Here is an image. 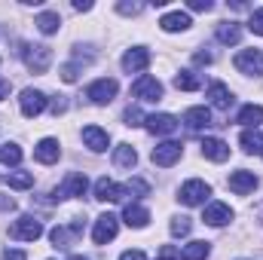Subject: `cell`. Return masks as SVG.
Listing matches in <instances>:
<instances>
[{
  "label": "cell",
  "mask_w": 263,
  "mask_h": 260,
  "mask_svg": "<svg viewBox=\"0 0 263 260\" xmlns=\"http://www.w3.org/2000/svg\"><path fill=\"white\" fill-rule=\"evenodd\" d=\"M117 233H120V220H117V214H101L98 220H95V230H92V242L95 245H107L110 239H117Z\"/></svg>",
  "instance_id": "obj_7"
},
{
  "label": "cell",
  "mask_w": 263,
  "mask_h": 260,
  "mask_svg": "<svg viewBox=\"0 0 263 260\" xmlns=\"http://www.w3.org/2000/svg\"><path fill=\"white\" fill-rule=\"evenodd\" d=\"M80 233H83V224L73 220L70 227H52V230H49V239H52L55 248H70V242H73Z\"/></svg>",
  "instance_id": "obj_16"
},
{
  "label": "cell",
  "mask_w": 263,
  "mask_h": 260,
  "mask_svg": "<svg viewBox=\"0 0 263 260\" xmlns=\"http://www.w3.org/2000/svg\"><path fill=\"white\" fill-rule=\"evenodd\" d=\"M202 156L211 159V162H227L230 159V144L220 141V138H202Z\"/></svg>",
  "instance_id": "obj_12"
},
{
  "label": "cell",
  "mask_w": 263,
  "mask_h": 260,
  "mask_svg": "<svg viewBox=\"0 0 263 260\" xmlns=\"http://www.w3.org/2000/svg\"><path fill=\"white\" fill-rule=\"evenodd\" d=\"M83 141H86V147H89L92 153H104L107 144H110V135L101 129V126H86V129H83Z\"/></svg>",
  "instance_id": "obj_18"
},
{
  "label": "cell",
  "mask_w": 263,
  "mask_h": 260,
  "mask_svg": "<svg viewBox=\"0 0 263 260\" xmlns=\"http://www.w3.org/2000/svg\"><path fill=\"white\" fill-rule=\"evenodd\" d=\"M211 254V245L208 242H190L181 248V260H205Z\"/></svg>",
  "instance_id": "obj_29"
},
{
  "label": "cell",
  "mask_w": 263,
  "mask_h": 260,
  "mask_svg": "<svg viewBox=\"0 0 263 260\" xmlns=\"http://www.w3.org/2000/svg\"><path fill=\"white\" fill-rule=\"evenodd\" d=\"M132 95H135L138 101H159V98H162V83H159L156 77L141 73V77L132 83Z\"/></svg>",
  "instance_id": "obj_5"
},
{
  "label": "cell",
  "mask_w": 263,
  "mask_h": 260,
  "mask_svg": "<svg viewBox=\"0 0 263 260\" xmlns=\"http://www.w3.org/2000/svg\"><path fill=\"white\" fill-rule=\"evenodd\" d=\"M187 6H190L193 12H211V9H214V3H211V0H190Z\"/></svg>",
  "instance_id": "obj_36"
},
{
  "label": "cell",
  "mask_w": 263,
  "mask_h": 260,
  "mask_svg": "<svg viewBox=\"0 0 263 260\" xmlns=\"http://www.w3.org/2000/svg\"><path fill=\"white\" fill-rule=\"evenodd\" d=\"M123 220L129 224L132 230H144L147 220H150V211H147L144 205H138V202H129V205L123 208Z\"/></svg>",
  "instance_id": "obj_21"
},
{
  "label": "cell",
  "mask_w": 263,
  "mask_h": 260,
  "mask_svg": "<svg viewBox=\"0 0 263 260\" xmlns=\"http://www.w3.org/2000/svg\"><path fill=\"white\" fill-rule=\"evenodd\" d=\"M34 156H37V162H43V165H52V162H59V156H62V147H59V141H55V138H43V141L34 147Z\"/></svg>",
  "instance_id": "obj_20"
},
{
  "label": "cell",
  "mask_w": 263,
  "mask_h": 260,
  "mask_svg": "<svg viewBox=\"0 0 263 260\" xmlns=\"http://www.w3.org/2000/svg\"><path fill=\"white\" fill-rule=\"evenodd\" d=\"M239 144H242L245 153H263V135L257 129H245L242 138H239Z\"/></svg>",
  "instance_id": "obj_27"
},
{
  "label": "cell",
  "mask_w": 263,
  "mask_h": 260,
  "mask_svg": "<svg viewBox=\"0 0 263 260\" xmlns=\"http://www.w3.org/2000/svg\"><path fill=\"white\" fill-rule=\"evenodd\" d=\"M211 196V187L205 184V181H187L184 187H181V193H178V199L184 202V205H205V199Z\"/></svg>",
  "instance_id": "obj_11"
},
{
  "label": "cell",
  "mask_w": 263,
  "mask_h": 260,
  "mask_svg": "<svg viewBox=\"0 0 263 260\" xmlns=\"http://www.w3.org/2000/svg\"><path fill=\"white\" fill-rule=\"evenodd\" d=\"M86 187H89L86 175H83V172H70L65 181H62V187L52 190V199L62 202V199H73V196H86Z\"/></svg>",
  "instance_id": "obj_4"
},
{
  "label": "cell",
  "mask_w": 263,
  "mask_h": 260,
  "mask_svg": "<svg viewBox=\"0 0 263 260\" xmlns=\"http://www.w3.org/2000/svg\"><path fill=\"white\" fill-rule=\"evenodd\" d=\"M144 126H147V132H153V135H175L178 132V120L172 114H150L144 120Z\"/></svg>",
  "instance_id": "obj_15"
},
{
  "label": "cell",
  "mask_w": 263,
  "mask_h": 260,
  "mask_svg": "<svg viewBox=\"0 0 263 260\" xmlns=\"http://www.w3.org/2000/svg\"><path fill=\"white\" fill-rule=\"evenodd\" d=\"M70 260H89V257H83V254H70Z\"/></svg>",
  "instance_id": "obj_44"
},
{
  "label": "cell",
  "mask_w": 263,
  "mask_h": 260,
  "mask_svg": "<svg viewBox=\"0 0 263 260\" xmlns=\"http://www.w3.org/2000/svg\"><path fill=\"white\" fill-rule=\"evenodd\" d=\"M217 40H220L223 46H236V43L242 40V28H239L236 22H223V25L217 28Z\"/></svg>",
  "instance_id": "obj_26"
},
{
  "label": "cell",
  "mask_w": 263,
  "mask_h": 260,
  "mask_svg": "<svg viewBox=\"0 0 263 260\" xmlns=\"http://www.w3.org/2000/svg\"><path fill=\"white\" fill-rule=\"evenodd\" d=\"M117 89H120L117 80H107V77H104V80H95V83L86 89V98H89L92 104H110V101L117 98Z\"/></svg>",
  "instance_id": "obj_9"
},
{
  "label": "cell",
  "mask_w": 263,
  "mask_h": 260,
  "mask_svg": "<svg viewBox=\"0 0 263 260\" xmlns=\"http://www.w3.org/2000/svg\"><path fill=\"white\" fill-rule=\"evenodd\" d=\"M147 65H150V52H147L144 46H135V49H129V52L123 55V70H126V73H144Z\"/></svg>",
  "instance_id": "obj_14"
},
{
  "label": "cell",
  "mask_w": 263,
  "mask_h": 260,
  "mask_svg": "<svg viewBox=\"0 0 263 260\" xmlns=\"http://www.w3.org/2000/svg\"><path fill=\"white\" fill-rule=\"evenodd\" d=\"M3 181H6L12 190H28V187H34V175H31V172H9Z\"/></svg>",
  "instance_id": "obj_31"
},
{
  "label": "cell",
  "mask_w": 263,
  "mask_h": 260,
  "mask_svg": "<svg viewBox=\"0 0 263 260\" xmlns=\"http://www.w3.org/2000/svg\"><path fill=\"white\" fill-rule=\"evenodd\" d=\"M0 181H3V178H0Z\"/></svg>",
  "instance_id": "obj_46"
},
{
  "label": "cell",
  "mask_w": 263,
  "mask_h": 260,
  "mask_svg": "<svg viewBox=\"0 0 263 260\" xmlns=\"http://www.w3.org/2000/svg\"><path fill=\"white\" fill-rule=\"evenodd\" d=\"M208 98H211V104H214L217 110H230V104H233V92H230L223 83H211V86H208Z\"/></svg>",
  "instance_id": "obj_23"
},
{
  "label": "cell",
  "mask_w": 263,
  "mask_h": 260,
  "mask_svg": "<svg viewBox=\"0 0 263 260\" xmlns=\"http://www.w3.org/2000/svg\"><path fill=\"white\" fill-rule=\"evenodd\" d=\"M0 162L3 165H18L22 162V147L18 144H0Z\"/></svg>",
  "instance_id": "obj_32"
},
{
  "label": "cell",
  "mask_w": 263,
  "mask_h": 260,
  "mask_svg": "<svg viewBox=\"0 0 263 260\" xmlns=\"http://www.w3.org/2000/svg\"><path fill=\"white\" fill-rule=\"evenodd\" d=\"M190 230H193L190 217H184V214H181V217H175V220H172V236H178V239H181V236H187Z\"/></svg>",
  "instance_id": "obj_33"
},
{
  "label": "cell",
  "mask_w": 263,
  "mask_h": 260,
  "mask_svg": "<svg viewBox=\"0 0 263 260\" xmlns=\"http://www.w3.org/2000/svg\"><path fill=\"white\" fill-rule=\"evenodd\" d=\"M190 25H193V18H190L187 12H181V9H178V12H165V15L159 18V28H162L165 34H178V31H187Z\"/></svg>",
  "instance_id": "obj_19"
},
{
  "label": "cell",
  "mask_w": 263,
  "mask_h": 260,
  "mask_svg": "<svg viewBox=\"0 0 263 260\" xmlns=\"http://www.w3.org/2000/svg\"><path fill=\"white\" fill-rule=\"evenodd\" d=\"M230 190L233 193H239V196H248V193H254V187H257V178H254V172H248V169H239V172H233L230 175Z\"/></svg>",
  "instance_id": "obj_13"
},
{
  "label": "cell",
  "mask_w": 263,
  "mask_h": 260,
  "mask_svg": "<svg viewBox=\"0 0 263 260\" xmlns=\"http://www.w3.org/2000/svg\"><path fill=\"white\" fill-rule=\"evenodd\" d=\"M117 9H120L123 15H138V12L144 9V3H117Z\"/></svg>",
  "instance_id": "obj_37"
},
{
  "label": "cell",
  "mask_w": 263,
  "mask_h": 260,
  "mask_svg": "<svg viewBox=\"0 0 263 260\" xmlns=\"http://www.w3.org/2000/svg\"><path fill=\"white\" fill-rule=\"evenodd\" d=\"M248 28H251L254 34H260V37H263V6L251 12V18H248Z\"/></svg>",
  "instance_id": "obj_35"
},
{
  "label": "cell",
  "mask_w": 263,
  "mask_h": 260,
  "mask_svg": "<svg viewBox=\"0 0 263 260\" xmlns=\"http://www.w3.org/2000/svg\"><path fill=\"white\" fill-rule=\"evenodd\" d=\"M239 123L248 126V129H257L263 123V107L260 104H245V107L239 110Z\"/></svg>",
  "instance_id": "obj_25"
},
{
  "label": "cell",
  "mask_w": 263,
  "mask_h": 260,
  "mask_svg": "<svg viewBox=\"0 0 263 260\" xmlns=\"http://www.w3.org/2000/svg\"><path fill=\"white\" fill-rule=\"evenodd\" d=\"M9 95V83L6 80H0V98H6Z\"/></svg>",
  "instance_id": "obj_43"
},
{
  "label": "cell",
  "mask_w": 263,
  "mask_h": 260,
  "mask_svg": "<svg viewBox=\"0 0 263 260\" xmlns=\"http://www.w3.org/2000/svg\"><path fill=\"white\" fill-rule=\"evenodd\" d=\"M181 153H184V147H181L178 141H162V144H156V147H153L150 159H153V165L168 169V165H175V162L181 159Z\"/></svg>",
  "instance_id": "obj_6"
},
{
  "label": "cell",
  "mask_w": 263,
  "mask_h": 260,
  "mask_svg": "<svg viewBox=\"0 0 263 260\" xmlns=\"http://www.w3.org/2000/svg\"><path fill=\"white\" fill-rule=\"evenodd\" d=\"M46 104H49V98H46L40 89H22V95H18V107H22V117H28V120L40 117V114L46 110Z\"/></svg>",
  "instance_id": "obj_2"
},
{
  "label": "cell",
  "mask_w": 263,
  "mask_h": 260,
  "mask_svg": "<svg viewBox=\"0 0 263 260\" xmlns=\"http://www.w3.org/2000/svg\"><path fill=\"white\" fill-rule=\"evenodd\" d=\"M129 196V187L126 184H117L110 178H98L95 181V199L98 202H123Z\"/></svg>",
  "instance_id": "obj_8"
},
{
  "label": "cell",
  "mask_w": 263,
  "mask_h": 260,
  "mask_svg": "<svg viewBox=\"0 0 263 260\" xmlns=\"http://www.w3.org/2000/svg\"><path fill=\"white\" fill-rule=\"evenodd\" d=\"M3 260H28V254L25 251H15V248H6L3 251Z\"/></svg>",
  "instance_id": "obj_38"
},
{
  "label": "cell",
  "mask_w": 263,
  "mask_h": 260,
  "mask_svg": "<svg viewBox=\"0 0 263 260\" xmlns=\"http://www.w3.org/2000/svg\"><path fill=\"white\" fill-rule=\"evenodd\" d=\"M22 62L28 65V70H34V73H46L49 70V62H52V49L49 46H34V43H22Z\"/></svg>",
  "instance_id": "obj_1"
},
{
  "label": "cell",
  "mask_w": 263,
  "mask_h": 260,
  "mask_svg": "<svg viewBox=\"0 0 263 260\" xmlns=\"http://www.w3.org/2000/svg\"><path fill=\"white\" fill-rule=\"evenodd\" d=\"M236 70L248 73V77H260L263 73V52L260 49H242L236 55Z\"/></svg>",
  "instance_id": "obj_10"
},
{
  "label": "cell",
  "mask_w": 263,
  "mask_h": 260,
  "mask_svg": "<svg viewBox=\"0 0 263 260\" xmlns=\"http://www.w3.org/2000/svg\"><path fill=\"white\" fill-rule=\"evenodd\" d=\"M12 208H15V202L9 196H0V211H12Z\"/></svg>",
  "instance_id": "obj_40"
},
{
  "label": "cell",
  "mask_w": 263,
  "mask_h": 260,
  "mask_svg": "<svg viewBox=\"0 0 263 260\" xmlns=\"http://www.w3.org/2000/svg\"><path fill=\"white\" fill-rule=\"evenodd\" d=\"M159 260H175V257H159Z\"/></svg>",
  "instance_id": "obj_45"
},
{
  "label": "cell",
  "mask_w": 263,
  "mask_h": 260,
  "mask_svg": "<svg viewBox=\"0 0 263 260\" xmlns=\"http://www.w3.org/2000/svg\"><path fill=\"white\" fill-rule=\"evenodd\" d=\"M120 260H147V257H144V251H123Z\"/></svg>",
  "instance_id": "obj_39"
},
{
  "label": "cell",
  "mask_w": 263,
  "mask_h": 260,
  "mask_svg": "<svg viewBox=\"0 0 263 260\" xmlns=\"http://www.w3.org/2000/svg\"><path fill=\"white\" fill-rule=\"evenodd\" d=\"M73 9H80V12H89V9H92V3H89V0H73Z\"/></svg>",
  "instance_id": "obj_41"
},
{
  "label": "cell",
  "mask_w": 263,
  "mask_h": 260,
  "mask_svg": "<svg viewBox=\"0 0 263 260\" xmlns=\"http://www.w3.org/2000/svg\"><path fill=\"white\" fill-rule=\"evenodd\" d=\"M184 123H187L190 132H205L211 126V110H208V107H190V110L184 114Z\"/></svg>",
  "instance_id": "obj_22"
},
{
  "label": "cell",
  "mask_w": 263,
  "mask_h": 260,
  "mask_svg": "<svg viewBox=\"0 0 263 260\" xmlns=\"http://www.w3.org/2000/svg\"><path fill=\"white\" fill-rule=\"evenodd\" d=\"M175 86H178L181 92H196L199 86H202V80H199V73H193V70H181V73L175 77Z\"/></svg>",
  "instance_id": "obj_30"
},
{
  "label": "cell",
  "mask_w": 263,
  "mask_h": 260,
  "mask_svg": "<svg viewBox=\"0 0 263 260\" xmlns=\"http://www.w3.org/2000/svg\"><path fill=\"white\" fill-rule=\"evenodd\" d=\"M202 220H205L208 227H223V224H230V220H233V208H230V205H223V202H211V205L205 208Z\"/></svg>",
  "instance_id": "obj_17"
},
{
  "label": "cell",
  "mask_w": 263,
  "mask_h": 260,
  "mask_svg": "<svg viewBox=\"0 0 263 260\" xmlns=\"http://www.w3.org/2000/svg\"><path fill=\"white\" fill-rule=\"evenodd\" d=\"M123 120H126V126H144V120H147V117H144L138 107H129V110L123 114Z\"/></svg>",
  "instance_id": "obj_34"
},
{
  "label": "cell",
  "mask_w": 263,
  "mask_h": 260,
  "mask_svg": "<svg viewBox=\"0 0 263 260\" xmlns=\"http://www.w3.org/2000/svg\"><path fill=\"white\" fill-rule=\"evenodd\" d=\"M208 62H211L208 52H196V65H208Z\"/></svg>",
  "instance_id": "obj_42"
},
{
  "label": "cell",
  "mask_w": 263,
  "mask_h": 260,
  "mask_svg": "<svg viewBox=\"0 0 263 260\" xmlns=\"http://www.w3.org/2000/svg\"><path fill=\"white\" fill-rule=\"evenodd\" d=\"M135 162H138V153H135L132 144H120L114 150V165L117 169H135Z\"/></svg>",
  "instance_id": "obj_24"
},
{
  "label": "cell",
  "mask_w": 263,
  "mask_h": 260,
  "mask_svg": "<svg viewBox=\"0 0 263 260\" xmlns=\"http://www.w3.org/2000/svg\"><path fill=\"white\" fill-rule=\"evenodd\" d=\"M9 236H12V239H18V242H37V239L43 236V227H40V220H37V217L22 214V217L9 227Z\"/></svg>",
  "instance_id": "obj_3"
},
{
  "label": "cell",
  "mask_w": 263,
  "mask_h": 260,
  "mask_svg": "<svg viewBox=\"0 0 263 260\" xmlns=\"http://www.w3.org/2000/svg\"><path fill=\"white\" fill-rule=\"evenodd\" d=\"M34 25L40 28V34H55V31L62 28V15H59V12H40Z\"/></svg>",
  "instance_id": "obj_28"
}]
</instances>
